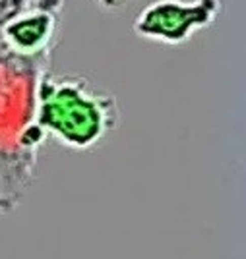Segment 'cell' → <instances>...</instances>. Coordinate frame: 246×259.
Instances as JSON below:
<instances>
[{"label": "cell", "mask_w": 246, "mask_h": 259, "mask_svg": "<svg viewBox=\"0 0 246 259\" xmlns=\"http://www.w3.org/2000/svg\"><path fill=\"white\" fill-rule=\"evenodd\" d=\"M51 56L31 58L0 45V213L20 203L33 182L43 130L37 124V87Z\"/></svg>", "instance_id": "cell-1"}, {"label": "cell", "mask_w": 246, "mask_h": 259, "mask_svg": "<svg viewBox=\"0 0 246 259\" xmlns=\"http://www.w3.org/2000/svg\"><path fill=\"white\" fill-rule=\"evenodd\" d=\"M120 122L113 93L89 77L45 72L37 87V124L66 149L89 151L105 141Z\"/></svg>", "instance_id": "cell-2"}, {"label": "cell", "mask_w": 246, "mask_h": 259, "mask_svg": "<svg viewBox=\"0 0 246 259\" xmlns=\"http://www.w3.org/2000/svg\"><path fill=\"white\" fill-rule=\"evenodd\" d=\"M223 0H153L132 23L138 37L163 45H184L214 25Z\"/></svg>", "instance_id": "cell-3"}, {"label": "cell", "mask_w": 246, "mask_h": 259, "mask_svg": "<svg viewBox=\"0 0 246 259\" xmlns=\"http://www.w3.org/2000/svg\"><path fill=\"white\" fill-rule=\"evenodd\" d=\"M97 6L101 8V10L105 12H115V10H120V8H124L126 4H130L132 0H93Z\"/></svg>", "instance_id": "cell-4"}]
</instances>
